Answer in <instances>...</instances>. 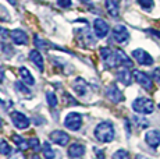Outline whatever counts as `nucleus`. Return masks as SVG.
<instances>
[{"mask_svg": "<svg viewBox=\"0 0 160 159\" xmlns=\"http://www.w3.org/2000/svg\"><path fill=\"white\" fill-rule=\"evenodd\" d=\"M46 99H48V103H49V106L50 108H56L57 106V103H58V100H57V96H56V94L54 92H46Z\"/></svg>", "mask_w": 160, "mask_h": 159, "instance_id": "nucleus-24", "label": "nucleus"}, {"mask_svg": "<svg viewBox=\"0 0 160 159\" xmlns=\"http://www.w3.org/2000/svg\"><path fill=\"white\" fill-rule=\"evenodd\" d=\"M117 54V60H118V66H124V67H132V62L131 59L121 50V49H117L116 50Z\"/></svg>", "mask_w": 160, "mask_h": 159, "instance_id": "nucleus-18", "label": "nucleus"}, {"mask_svg": "<svg viewBox=\"0 0 160 159\" xmlns=\"http://www.w3.org/2000/svg\"><path fill=\"white\" fill-rule=\"evenodd\" d=\"M10 119H11V121H13V124L15 126V128H18V130H25V128H28L29 124H31L29 119L27 117L24 113L18 112V110L11 112Z\"/></svg>", "mask_w": 160, "mask_h": 159, "instance_id": "nucleus-4", "label": "nucleus"}, {"mask_svg": "<svg viewBox=\"0 0 160 159\" xmlns=\"http://www.w3.org/2000/svg\"><path fill=\"white\" fill-rule=\"evenodd\" d=\"M137 159H145V158H143L142 155H138V156H137Z\"/></svg>", "mask_w": 160, "mask_h": 159, "instance_id": "nucleus-38", "label": "nucleus"}, {"mask_svg": "<svg viewBox=\"0 0 160 159\" xmlns=\"http://www.w3.org/2000/svg\"><path fill=\"white\" fill-rule=\"evenodd\" d=\"M3 80H4V71H3V69H0V84L3 82Z\"/></svg>", "mask_w": 160, "mask_h": 159, "instance_id": "nucleus-34", "label": "nucleus"}, {"mask_svg": "<svg viewBox=\"0 0 160 159\" xmlns=\"http://www.w3.org/2000/svg\"><path fill=\"white\" fill-rule=\"evenodd\" d=\"M132 75H134L135 81H137L138 84L141 85V87L145 88V90H152V88H153V81H152V78H150L148 74H145V73L139 71V70H134Z\"/></svg>", "mask_w": 160, "mask_h": 159, "instance_id": "nucleus-7", "label": "nucleus"}, {"mask_svg": "<svg viewBox=\"0 0 160 159\" xmlns=\"http://www.w3.org/2000/svg\"><path fill=\"white\" fill-rule=\"evenodd\" d=\"M8 2H10L11 4H13V6H15V4H17V0H8Z\"/></svg>", "mask_w": 160, "mask_h": 159, "instance_id": "nucleus-36", "label": "nucleus"}, {"mask_svg": "<svg viewBox=\"0 0 160 159\" xmlns=\"http://www.w3.org/2000/svg\"><path fill=\"white\" fill-rule=\"evenodd\" d=\"M113 41L117 42L118 45H125L130 41V32L124 25H116L113 28Z\"/></svg>", "mask_w": 160, "mask_h": 159, "instance_id": "nucleus-5", "label": "nucleus"}, {"mask_svg": "<svg viewBox=\"0 0 160 159\" xmlns=\"http://www.w3.org/2000/svg\"><path fill=\"white\" fill-rule=\"evenodd\" d=\"M93 31L98 38H104L109 33V24L102 18H96L93 21Z\"/></svg>", "mask_w": 160, "mask_h": 159, "instance_id": "nucleus-10", "label": "nucleus"}, {"mask_svg": "<svg viewBox=\"0 0 160 159\" xmlns=\"http://www.w3.org/2000/svg\"><path fill=\"white\" fill-rule=\"evenodd\" d=\"M49 138H50V141L53 144H57V145H61V146L67 145L70 142V136L63 130H54L53 133H50Z\"/></svg>", "mask_w": 160, "mask_h": 159, "instance_id": "nucleus-8", "label": "nucleus"}, {"mask_svg": "<svg viewBox=\"0 0 160 159\" xmlns=\"http://www.w3.org/2000/svg\"><path fill=\"white\" fill-rule=\"evenodd\" d=\"M64 126L71 131H78L82 127V117L79 113L70 112L64 119Z\"/></svg>", "mask_w": 160, "mask_h": 159, "instance_id": "nucleus-3", "label": "nucleus"}, {"mask_svg": "<svg viewBox=\"0 0 160 159\" xmlns=\"http://www.w3.org/2000/svg\"><path fill=\"white\" fill-rule=\"evenodd\" d=\"M31 159H41V156H39V155H36V154H35V155H33V156L31 158Z\"/></svg>", "mask_w": 160, "mask_h": 159, "instance_id": "nucleus-37", "label": "nucleus"}, {"mask_svg": "<svg viewBox=\"0 0 160 159\" xmlns=\"http://www.w3.org/2000/svg\"><path fill=\"white\" fill-rule=\"evenodd\" d=\"M72 90L78 96H85L87 94H89V85H88V82L85 81L84 78L78 77V78L74 80Z\"/></svg>", "mask_w": 160, "mask_h": 159, "instance_id": "nucleus-9", "label": "nucleus"}, {"mask_svg": "<svg viewBox=\"0 0 160 159\" xmlns=\"http://www.w3.org/2000/svg\"><path fill=\"white\" fill-rule=\"evenodd\" d=\"M84 154H85V145H82V144H79V142H74L70 145L68 156L71 159H78V158L84 156Z\"/></svg>", "mask_w": 160, "mask_h": 159, "instance_id": "nucleus-14", "label": "nucleus"}, {"mask_svg": "<svg viewBox=\"0 0 160 159\" xmlns=\"http://www.w3.org/2000/svg\"><path fill=\"white\" fill-rule=\"evenodd\" d=\"M7 39H8V31L6 28H3V27H0V42L4 44Z\"/></svg>", "mask_w": 160, "mask_h": 159, "instance_id": "nucleus-30", "label": "nucleus"}, {"mask_svg": "<svg viewBox=\"0 0 160 159\" xmlns=\"http://www.w3.org/2000/svg\"><path fill=\"white\" fill-rule=\"evenodd\" d=\"M0 127H2V120H0Z\"/></svg>", "mask_w": 160, "mask_h": 159, "instance_id": "nucleus-40", "label": "nucleus"}, {"mask_svg": "<svg viewBox=\"0 0 160 159\" xmlns=\"http://www.w3.org/2000/svg\"><path fill=\"white\" fill-rule=\"evenodd\" d=\"M81 2H84V3H87V2H89V0H81Z\"/></svg>", "mask_w": 160, "mask_h": 159, "instance_id": "nucleus-39", "label": "nucleus"}, {"mask_svg": "<svg viewBox=\"0 0 160 159\" xmlns=\"http://www.w3.org/2000/svg\"><path fill=\"white\" fill-rule=\"evenodd\" d=\"M134 123L137 124L139 128H145L149 126V123L146 121V119H142V117H134Z\"/></svg>", "mask_w": 160, "mask_h": 159, "instance_id": "nucleus-27", "label": "nucleus"}, {"mask_svg": "<svg viewBox=\"0 0 160 159\" xmlns=\"http://www.w3.org/2000/svg\"><path fill=\"white\" fill-rule=\"evenodd\" d=\"M35 45L38 46V49H46L48 48V42L45 39L39 38V36H35Z\"/></svg>", "mask_w": 160, "mask_h": 159, "instance_id": "nucleus-29", "label": "nucleus"}, {"mask_svg": "<svg viewBox=\"0 0 160 159\" xmlns=\"http://www.w3.org/2000/svg\"><path fill=\"white\" fill-rule=\"evenodd\" d=\"M145 141L152 148H158L160 145V131L159 130H149L145 134Z\"/></svg>", "mask_w": 160, "mask_h": 159, "instance_id": "nucleus-13", "label": "nucleus"}, {"mask_svg": "<svg viewBox=\"0 0 160 159\" xmlns=\"http://www.w3.org/2000/svg\"><path fill=\"white\" fill-rule=\"evenodd\" d=\"M106 96L109 98L113 103H120V102L124 100V95H122V92L116 87L114 84L109 85V87L106 88Z\"/></svg>", "mask_w": 160, "mask_h": 159, "instance_id": "nucleus-11", "label": "nucleus"}, {"mask_svg": "<svg viewBox=\"0 0 160 159\" xmlns=\"http://www.w3.org/2000/svg\"><path fill=\"white\" fill-rule=\"evenodd\" d=\"M42 154H43L45 159H54L56 158V151L52 148L50 142H43V145H42Z\"/></svg>", "mask_w": 160, "mask_h": 159, "instance_id": "nucleus-20", "label": "nucleus"}, {"mask_svg": "<svg viewBox=\"0 0 160 159\" xmlns=\"http://www.w3.org/2000/svg\"><path fill=\"white\" fill-rule=\"evenodd\" d=\"M132 109H134V112L141 113V115H150L155 110V103L149 98L141 96V98H137L132 102Z\"/></svg>", "mask_w": 160, "mask_h": 159, "instance_id": "nucleus-2", "label": "nucleus"}, {"mask_svg": "<svg viewBox=\"0 0 160 159\" xmlns=\"http://www.w3.org/2000/svg\"><path fill=\"white\" fill-rule=\"evenodd\" d=\"M117 80H118L122 85H127V87L131 84L132 74H131L130 70H128V67H122V69L118 70V73H117Z\"/></svg>", "mask_w": 160, "mask_h": 159, "instance_id": "nucleus-15", "label": "nucleus"}, {"mask_svg": "<svg viewBox=\"0 0 160 159\" xmlns=\"http://www.w3.org/2000/svg\"><path fill=\"white\" fill-rule=\"evenodd\" d=\"M113 159H130V154L125 149H118L113 154Z\"/></svg>", "mask_w": 160, "mask_h": 159, "instance_id": "nucleus-26", "label": "nucleus"}, {"mask_svg": "<svg viewBox=\"0 0 160 159\" xmlns=\"http://www.w3.org/2000/svg\"><path fill=\"white\" fill-rule=\"evenodd\" d=\"M132 57L141 66H152L153 64V57L146 50H143V49H135V50H132Z\"/></svg>", "mask_w": 160, "mask_h": 159, "instance_id": "nucleus-6", "label": "nucleus"}, {"mask_svg": "<svg viewBox=\"0 0 160 159\" xmlns=\"http://www.w3.org/2000/svg\"><path fill=\"white\" fill-rule=\"evenodd\" d=\"M8 159H25V155L22 154V151H18V152H14V154H11Z\"/></svg>", "mask_w": 160, "mask_h": 159, "instance_id": "nucleus-32", "label": "nucleus"}, {"mask_svg": "<svg viewBox=\"0 0 160 159\" xmlns=\"http://www.w3.org/2000/svg\"><path fill=\"white\" fill-rule=\"evenodd\" d=\"M14 87H15V91H17L18 94H21V95H24V96H27V98L31 96V90H29L28 87H25L22 82L17 81V82L14 84Z\"/></svg>", "mask_w": 160, "mask_h": 159, "instance_id": "nucleus-22", "label": "nucleus"}, {"mask_svg": "<svg viewBox=\"0 0 160 159\" xmlns=\"http://www.w3.org/2000/svg\"><path fill=\"white\" fill-rule=\"evenodd\" d=\"M0 154L2 155H11V146L6 140H0Z\"/></svg>", "mask_w": 160, "mask_h": 159, "instance_id": "nucleus-23", "label": "nucleus"}, {"mask_svg": "<svg viewBox=\"0 0 160 159\" xmlns=\"http://www.w3.org/2000/svg\"><path fill=\"white\" fill-rule=\"evenodd\" d=\"M104 6H106L107 13H109L113 18H117L120 16V7H118L117 0H106V2H104Z\"/></svg>", "mask_w": 160, "mask_h": 159, "instance_id": "nucleus-17", "label": "nucleus"}, {"mask_svg": "<svg viewBox=\"0 0 160 159\" xmlns=\"http://www.w3.org/2000/svg\"><path fill=\"white\" fill-rule=\"evenodd\" d=\"M153 75H155V78L158 80V81H160V69H156L155 71H153Z\"/></svg>", "mask_w": 160, "mask_h": 159, "instance_id": "nucleus-33", "label": "nucleus"}, {"mask_svg": "<svg viewBox=\"0 0 160 159\" xmlns=\"http://www.w3.org/2000/svg\"><path fill=\"white\" fill-rule=\"evenodd\" d=\"M13 141H14V144L18 146V148L21 149V151H25V149H28L29 148V142L27 141V140H24L22 137H20V136H13Z\"/></svg>", "mask_w": 160, "mask_h": 159, "instance_id": "nucleus-21", "label": "nucleus"}, {"mask_svg": "<svg viewBox=\"0 0 160 159\" xmlns=\"http://www.w3.org/2000/svg\"><path fill=\"white\" fill-rule=\"evenodd\" d=\"M20 75H21V80H22L27 85H31V87H32V85H35V78H33V75L31 74V71L28 69L21 67V69H20Z\"/></svg>", "mask_w": 160, "mask_h": 159, "instance_id": "nucleus-19", "label": "nucleus"}, {"mask_svg": "<svg viewBox=\"0 0 160 159\" xmlns=\"http://www.w3.org/2000/svg\"><path fill=\"white\" fill-rule=\"evenodd\" d=\"M159 108H160V105H159Z\"/></svg>", "mask_w": 160, "mask_h": 159, "instance_id": "nucleus-41", "label": "nucleus"}, {"mask_svg": "<svg viewBox=\"0 0 160 159\" xmlns=\"http://www.w3.org/2000/svg\"><path fill=\"white\" fill-rule=\"evenodd\" d=\"M116 131H114V126H113L112 121H102L95 127V138L99 142L107 144L112 142L114 140Z\"/></svg>", "mask_w": 160, "mask_h": 159, "instance_id": "nucleus-1", "label": "nucleus"}, {"mask_svg": "<svg viewBox=\"0 0 160 159\" xmlns=\"http://www.w3.org/2000/svg\"><path fill=\"white\" fill-rule=\"evenodd\" d=\"M149 32H152L153 35H156V36H159V38H160V32H159V31H153V29H150Z\"/></svg>", "mask_w": 160, "mask_h": 159, "instance_id": "nucleus-35", "label": "nucleus"}, {"mask_svg": "<svg viewBox=\"0 0 160 159\" xmlns=\"http://www.w3.org/2000/svg\"><path fill=\"white\" fill-rule=\"evenodd\" d=\"M29 59H31V62H32L39 70H41V71H43V57H42L41 52L36 50V49L31 50L29 52Z\"/></svg>", "mask_w": 160, "mask_h": 159, "instance_id": "nucleus-16", "label": "nucleus"}, {"mask_svg": "<svg viewBox=\"0 0 160 159\" xmlns=\"http://www.w3.org/2000/svg\"><path fill=\"white\" fill-rule=\"evenodd\" d=\"M10 38H11V41H13L15 45H27L28 44V41H29L27 32L22 31V29H20V28L13 29V31L10 32Z\"/></svg>", "mask_w": 160, "mask_h": 159, "instance_id": "nucleus-12", "label": "nucleus"}, {"mask_svg": "<svg viewBox=\"0 0 160 159\" xmlns=\"http://www.w3.org/2000/svg\"><path fill=\"white\" fill-rule=\"evenodd\" d=\"M57 4L60 6V7H63V8H68L72 4V2L71 0H57Z\"/></svg>", "mask_w": 160, "mask_h": 159, "instance_id": "nucleus-31", "label": "nucleus"}, {"mask_svg": "<svg viewBox=\"0 0 160 159\" xmlns=\"http://www.w3.org/2000/svg\"><path fill=\"white\" fill-rule=\"evenodd\" d=\"M28 142H29V148L35 149V151H38V149L41 148V142H39V140L36 138V137H33V138H29Z\"/></svg>", "mask_w": 160, "mask_h": 159, "instance_id": "nucleus-28", "label": "nucleus"}, {"mask_svg": "<svg viewBox=\"0 0 160 159\" xmlns=\"http://www.w3.org/2000/svg\"><path fill=\"white\" fill-rule=\"evenodd\" d=\"M137 2H138V4L146 11H150L153 8V6H155V2H153V0H137Z\"/></svg>", "mask_w": 160, "mask_h": 159, "instance_id": "nucleus-25", "label": "nucleus"}]
</instances>
